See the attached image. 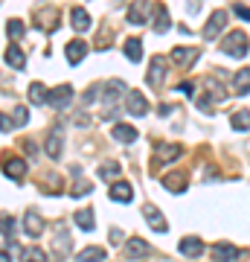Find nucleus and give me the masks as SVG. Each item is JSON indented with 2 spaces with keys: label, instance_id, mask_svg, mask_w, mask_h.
I'll list each match as a JSON object with an SVG mask.
<instances>
[{
  "label": "nucleus",
  "instance_id": "2eb2a0df",
  "mask_svg": "<svg viewBox=\"0 0 250 262\" xmlns=\"http://www.w3.org/2000/svg\"><path fill=\"white\" fill-rule=\"evenodd\" d=\"M84 56H87V44H84V41H70V44H67V61H70V64H79Z\"/></svg>",
  "mask_w": 250,
  "mask_h": 262
},
{
  "label": "nucleus",
  "instance_id": "412c9836",
  "mask_svg": "<svg viewBox=\"0 0 250 262\" xmlns=\"http://www.w3.org/2000/svg\"><path fill=\"white\" fill-rule=\"evenodd\" d=\"M76 259L79 262H102L105 259V248H96V245H93V248H84Z\"/></svg>",
  "mask_w": 250,
  "mask_h": 262
},
{
  "label": "nucleus",
  "instance_id": "b1692460",
  "mask_svg": "<svg viewBox=\"0 0 250 262\" xmlns=\"http://www.w3.org/2000/svg\"><path fill=\"white\" fill-rule=\"evenodd\" d=\"M120 94H125V82H122V79H111V82L105 84V99H108V102L117 99Z\"/></svg>",
  "mask_w": 250,
  "mask_h": 262
},
{
  "label": "nucleus",
  "instance_id": "aec40b11",
  "mask_svg": "<svg viewBox=\"0 0 250 262\" xmlns=\"http://www.w3.org/2000/svg\"><path fill=\"white\" fill-rule=\"evenodd\" d=\"M169 27H172V20H169L166 6H154V29H157V32H166Z\"/></svg>",
  "mask_w": 250,
  "mask_h": 262
},
{
  "label": "nucleus",
  "instance_id": "f257e3e1",
  "mask_svg": "<svg viewBox=\"0 0 250 262\" xmlns=\"http://www.w3.org/2000/svg\"><path fill=\"white\" fill-rule=\"evenodd\" d=\"M221 50L227 53V56L244 58L247 56V35H244V32H230V35L221 41Z\"/></svg>",
  "mask_w": 250,
  "mask_h": 262
},
{
  "label": "nucleus",
  "instance_id": "a19ab883",
  "mask_svg": "<svg viewBox=\"0 0 250 262\" xmlns=\"http://www.w3.org/2000/svg\"><path fill=\"white\" fill-rule=\"evenodd\" d=\"M0 262H9V251H0Z\"/></svg>",
  "mask_w": 250,
  "mask_h": 262
},
{
  "label": "nucleus",
  "instance_id": "0eeeda50",
  "mask_svg": "<svg viewBox=\"0 0 250 262\" xmlns=\"http://www.w3.org/2000/svg\"><path fill=\"white\" fill-rule=\"evenodd\" d=\"M224 24H227V12H213V18L207 20V29H204V38H215L218 32L224 29Z\"/></svg>",
  "mask_w": 250,
  "mask_h": 262
},
{
  "label": "nucleus",
  "instance_id": "9d476101",
  "mask_svg": "<svg viewBox=\"0 0 250 262\" xmlns=\"http://www.w3.org/2000/svg\"><path fill=\"white\" fill-rule=\"evenodd\" d=\"M24 227H27V236H41V230H44V219H41L35 210H27V215H24Z\"/></svg>",
  "mask_w": 250,
  "mask_h": 262
},
{
  "label": "nucleus",
  "instance_id": "c9c22d12",
  "mask_svg": "<svg viewBox=\"0 0 250 262\" xmlns=\"http://www.w3.org/2000/svg\"><path fill=\"white\" fill-rule=\"evenodd\" d=\"M12 128H15V122H12L6 114H0V131H12Z\"/></svg>",
  "mask_w": 250,
  "mask_h": 262
},
{
  "label": "nucleus",
  "instance_id": "ddd939ff",
  "mask_svg": "<svg viewBox=\"0 0 250 262\" xmlns=\"http://www.w3.org/2000/svg\"><path fill=\"white\" fill-rule=\"evenodd\" d=\"M111 134H113V140H120V143H134L137 140V128H134V125H125V122H117Z\"/></svg>",
  "mask_w": 250,
  "mask_h": 262
},
{
  "label": "nucleus",
  "instance_id": "393cba45",
  "mask_svg": "<svg viewBox=\"0 0 250 262\" xmlns=\"http://www.w3.org/2000/svg\"><path fill=\"white\" fill-rule=\"evenodd\" d=\"M76 225L82 227V230H93V227H96L93 210H79V213H76Z\"/></svg>",
  "mask_w": 250,
  "mask_h": 262
},
{
  "label": "nucleus",
  "instance_id": "cd10ccee",
  "mask_svg": "<svg viewBox=\"0 0 250 262\" xmlns=\"http://www.w3.org/2000/svg\"><path fill=\"white\" fill-rule=\"evenodd\" d=\"M148 245L143 239H128V256H146Z\"/></svg>",
  "mask_w": 250,
  "mask_h": 262
},
{
  "label": "nucleus",
  "instance_id": "473e14b6",
  "mask_svg": "<svg viewBox=\"0 0 250 262\" xmlns=\"http://www.w3.org/2000/svg\"><path fill=\"white\" fill-rule=\"evenodd\" d=\"M12 122H15V125H27V122H29V111L24 108V105L15 111V120H12Z\"/></svg>",
  "mask_w": 250,
  "mask_h": 262
},
{
  "label": "nucleus",
  "instance_id": "72a5a7b5",
  "mask_svg": "<svg viewBox=\"0 0 250 262\" xmlns=\"http://www.w3.org/2000/svg\"><path fill=\"white\" fill-rule=\"evenodd\" d=\"M177 155H180V146H163V149H160V158H166V160H175Z\"/></svg>",
  "mask_w": 250,
  "mask_h": 262
},
{
  "label": "nucleus",
  "instance_id": "6e6552de",
  "mask_svg": "<svg viewBox=\"0 0 250 262\" xmlns=\"http://www.w3.org/2000/svg\"><path fill=\"white\" fill-rule=\"evenodd\" d=\"M3 58H6V64L15 67V70H24V67H27V56H24V50L15 47V44H9V47H6Z\"/></svg>",
  "mask_w": 250,
  "mask_h": 262
},
{
  "label": "nucleus",
  "instance_id": "dca6fc26",
  "mask_svg": "<svg viewBox=\"0 0 250 262\" xmlns=\"http://www.w3.org/2000/svg\"><path fill=\"white\" fill-rule=\"evenodd\" d=\"M163 64H166V58H163V56L151 58V70H148V84H151V88H160V79H163Z\"/></svg>",
  "mask_w": 250,
  "mask_h": 262
},
{
  "label": "nucleus",
  "instance_id": "bb28decb",
  "mask_svg": "<svg viewBox=\"0 0 250 262\" xmlns=\"http://www.w3.org/2000/svg\"><path fill=\"white\" fill-rule=\"evenodd\" d=\"M47 253L41 251V248H24L20 251V262H44Z\"/></svg>",
  "mask_w": 250,
  "mask_h": 262
},
{
  "label": "nucleus",
  "instance_id": "f3484780",
  "mask_svg": "<svg viewBox=\"0 0 250 262\" xmlns=\"http://www.w3.org/2000/svg\"><path fill=\"white\" fill-rule=\"evenodd\" d=\"M195 58H198V50H192V47H175L172 50V61H175V64H192Z\"/></svg>",
  "mask_w": 250,
  "mask_h": 262
},
{
  "label": "nucleus",
  "instance_id": "e433bc0d",
  "mask_svg": "<svg viewBox=\"0 0 250 262\" xmlns=\"http://www.w3.org/2000/svg\"><path fill=\"white\" fill-rule=\"evenodd\" d=\"M236 15L241 20H250V6H236Z\"/></svg>",
  "mask_w": 250,
  "mask_h": 262
},
{
  "label": "nucleus",
  "instance_id": "4468645a",
  "mask_svg": "<svg viewBox=\"0 0 250 262\" xmlns=\"http://www.w3.org/2000/svg\"><path fill=\"white\" fill-rule=\"evenodd\" d=\"M70 20H73V29H79V32H87V29H90V15H87V9H82V6H76V9L70 12Z\"/></svg>",
  "mask_w": 250,
  "mask_h": 262
},
{
  "label": "nucleus",
  "instance_id": "9b49d317",
  "mask_svg": "<svg viewBox=\"0 0 250 262\" xmlns=\"http://www.w3.org/2000/svg\"><path fill=\"white\" fill-rule=\"evenodd\" d=\"M177 248H180V253H184V256H201V253H204V245H201V239H198V236H186V239H180V245H177Z\"/></svg>",
  "mask_w": 250,
  "mask_h": 262
},
{
  "label": "nucleus",
  "instance_id": "4be33fe9",
  "mask_svg": "<svg viewBox=\"0 0 250 262\" xmlns=\"http://www.w3.org/2000/svg\"><path fill=\"white\" fill-rule=\"evenodd\" d=\"M125 56H128L131 61H140V58H143V41H140V38H128V41H125Z\"/></svg>",
  "mask_w": 250,
  "mask_h": 262
},
{
  "label": "nucleus",
  "instance_id": "58836bf2",
  "mask_svg": "<svg viewBox=\"0 0 250 262\" xmlns=\"http://www.w3.org/2000/svg\"><path fill=\"white\" fill-rule=\"evenodd\" d=\"M120 239H122L120 230H111V242H113V245H120Z\"/></svg>",
  "mask_w": 250,
  "mask_h": 262
},
{
  "label": "nucleus",
  "instance_id": "c85d7f7f",
  "mask_svg": "<svg viewBox=\"0 0 250 262\" xmlns=\"http://www.w3.org/2000/svg\"><path fill=\"white\" fill-rule=\"evenodd\" d=\"M163 187L172 189V192H184V175H166L163 178Z\"/></svg>",
  "mask_w": 250,
  "mask_h": 262
},
{
  "label": "nucleus",
  "instance_id": "f03ea898",
  "mask_svg": "<svg viewBox=\"0 0 250 262\" xmlns=\"http://www.w3.org/2000/svg\"><path fill=\"white\" fill-rule=\"evenodd\" d=\"M47 102L53 105V108H67V105L73 102V84H58V88H53L50 91V96H47Z\"/></svg>",
  "mask_w": 250,
  "mask_h": 262
},
{
  "label": "nucleus",
  "instance_id": "ea45409f",
  "mask_svg": "<svg viewBox=\"0 0 250 262\" xmlns=\"http://www.w3.org/2000/svg\"><path fill=\"white\" fill-rule=\"evenodd\" d=\"M157 111H160V114H163V117H166V114H172V111H175V108H172V105H160Z\"/></svg>",
  "mask_w": 250,
  "mask_h": 262
},
{
  "label": "nucleus",
  "instance_id": "a211bd4d",
  "mask_svg": "<svg viewBox=\"0 0 250 262\" xmlns=\"http://www.w3.org/2000/svg\"><path fill=\"white\" fill-rule=\"evenodd\" d=\"M233 88H236L239 96H247L250 94V70H239L236 79H233Z\"/></svg>",
  "mask_w": 250,
  "mask_h": 262
},
{
  "label": "nucleus",
  "instance_id": "423d86ee",
  "mask_svg": "<svg viewBox=\"0 0 250 262\" xmlns=\"http://www.w3.org/2000/svg\"><path fill=\"white\" fill-rule=\"evenodd\" d=\"M213 256L218 262H233V259H239V248H236V245H227V242H215Z\"/></svg>",
  "mask_w": 250,
  "mask_h": 262
},
{
  "label": "nucleus",
  "instance_id": "f704fd0d",
  "mask_svg": "<svg viewBox=\"0 0 250 262\" xmlns=\"http://www.w3.org/2000/svg\"><path fill=\"white\" fill-rule=\"evenodd\" d=\"M87 192H90V187H87V184H79V187L70 189V195H73V198H82V195H87Z\"/></svg>",
  "mask_w": 250,
  "mask_h": 262
},
{
  "label": "nucleus",
  "instance_id": "c756f323",
  "mask_svg": "<svg viewBox=\"0 0 250 262\" xmlns=\"http://www.w3.org/2000/svg\"><path fill=\"white\" fill-rule=\"evenodd\" d=\"M99 178H105V181L120 178V166H117V163H105V166L99 169Z\"/></svg>",
  "mask_w": 250,
  "mask_h": 262
},
{
  "label": "nucleus",
  "instance_id": "6ab92c4d",
  "mask_svg": "<svg viewBox=\"0 0 250 262\" xmlns=\"http://www.w3.org/2000/svg\"><path fill=\"white\" fill-rule=\"evenodd\" d=\"M148 9H151V6H146V3H131L128 20H131V24H143V20L148 18Z\"/></svg>",
  "mask_w": 250,
  "mask_h": 262
},
{
  "label": "nucleus",
  "instance_id": "5701e85b",
  "mask_svg": "<svg viewBox=\"0 0 250 262\" xmlns=\"http://www.w3.org/2000/svg\"><path fill=\"white\" fill-rule=\"evenodd\" d=\"M47 96H50V94H47V88H44L41 82H32V84H29V102L44 105V102H47Z\"/></svg>",
  "mask_w": 250,
  "mask_h": 262
},
{
  "label": "nucleus",
  "instance_id": "4c0bfd02",
  "mask_svg": "<svg viewBox=\"0 0 250 262\" xmlns=\"http://www.w3.org/2000/svg\"><path fill=\"white\" fill-rule=\"evenodd\" d=\"M177 91H184V94L192 96V94H195V84H192V82H180V84H177Z\"/></svg>",
  "mask_w": 250,
  "mask_h": 262
},
{
  "label": "nucleus",
  "instance_id": "2f4dec72",
  "mask_svg": "<svg viewBox=\"0 0 250 262\" xmlns=\"http://www.w3.org/2000/svg\"><path fill=\"white\" fill-rule=\"evenodd\" d=\"M6 32H9L12 38H20V35H24V24H20L18 18H12L9 24H6Z\"/></svg>",
  "mask_w": 250,
  "mask_h": 262
},
{
  "label": "nucleus",
  "instance_id": "39448f33",
  "mask_svg": "<svg viewBox=\"0 0 250 262\" xmlns=\"http://www.w3.org/2000/svg\"><path fill=\"white\" fill-rule=\"evenodd\" d=\"M111 201H120V204H128L131 198H134V189H131V184H125V181H117V184H111Z\"/></svg>",
  "mask_w": 250,
  "mask_h": 262
},
{
  "label": "nucleus",
  "instance_id": "20e7f679",
  "mask_svg": "<svg viewBox=\"0 0 250 262\" xmlns=\"http://www.w3.org/2000/svg\"><path fill=\"white\" fill-rule=\"evenodd\" d=\"M143 215H146V222L151 227H154V230H157V233H166L169 230V225H166V219H163V215H160V210L154 204H146L143 207Z\"/></svg>",
  "mask_w": 250,
  "mask_h": 262
},
{
  "label": "nucleus",
  "instance_id": "1a4fd4ad",
  "mask_svg": "<svg viewBox=\"0 0 250 262\" xmlns=\"http://www.w3.org/2000/svg\"><path fill=\"white\" fill-rule=\"evenodd\" d=\"M128 111L134 114V117H146L148 114V99L143 94H137V91H131L128 94Z\"/></svg>",
  "mask_w": 250,
  "mask_h": 262
},
{
  "label": "nucleus",
  "instance_id": "f8f14e48",
  "mask_svg": "<svg viewBox=\"0 0 250 262\" xmlns=\"http://www.w3.org/2000/svg\"><path fill=\"white\" fill-rule=\"evenodd\" d=\"M24 172H27V163H24L20 158H9L6 163H3V175H6V178L20 181L24 178Z\"/></svg>",
  "mask_w": 250,
  "mask_h": 262
},
{
  "label": "nucleus",
  "instance_id": "a878e982",
  "mask_svg": "<svg viewBox=\"0 0 250 262\" xmlns=\"http://www.w3.org/2000/svg\"><path fill=\"white\" fill-rule=\"evenodd\" d=\"M230 122H233V128L236 131H247L250 128V111H236L230 117Z\"/></svg>",
  "mask_w": 250,
  "mask_h": 262
},
{
  "label": "nucleus",
  "instance_id": "7ed1b4c3",
  "mask_svg": "<svg viewBox=\"0 0 250 262\" xmlns=\"http://www.w3.org/2000/svg\"><path fill=\"white\" fill-rule=\"evenodd\" d=\"M61 143H64V128L56 125V128L50 131V137H47V155H50L53 160L61 158Z\"/></svg>",
  "mask_w": 250,
  "mask_h": 262
},
{
  "label": "nucleus",
  "instance_id": "7c9ffc66",
  "mask_svg": "<svg viewBox=\"0 0 250 262\" xmlns=\"http://www.w3.org/2000/svg\"><path fill=\"white\" fill-rule=\"evenodd\" d=\"M0 233L9 236V239H15V236H12V233H15V222H12L9 215H3V219H0Z\"/></svg>",
  "mask_w": 250,
  "mask_h": 262
}]
</instances>
